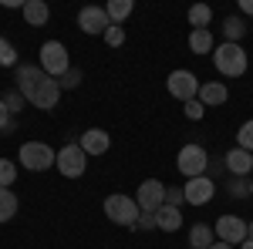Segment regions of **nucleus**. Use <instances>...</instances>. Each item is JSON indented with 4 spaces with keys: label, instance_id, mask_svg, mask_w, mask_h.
<instances>
[{
    "label": "nucleus",
    "instance_id": "31",
    "mask_svg": "<svg viewBox=\"0 0 253 249\" xmlns=\"http://www.w3.org/2000/svg\"><path fill=\"white\" fill-rule=\"evenodd\" d=\"M132 229H159V219H156V212H142V215H138V222L132 226Z\"/></svg>",
    "mask_w": 253,
    "mask_h": 249
},
{
    "label": "nucleus",
    "instance_id": "35",
    "mask_svg": "<svg viewBox=\"0 0 253 249\" xmlns=\"http://www.w3.org/2000/svg\"><path fill=\"white\" fill-rule=\"evenodd\" d=\"M240 10H243V14H250V17H253V0H240Z\"/></svg>",
    "mask_w": 253,
    "mask_h": 249
},
{
    "label": "nucleus",
    "instance_id": "4",
    "mask_svg": "<svg viewBox=\"0 0 253 249\" xmlns=\"http://www.w3.org/2000/svg\"><path fill=\"white\" fill-rule=\"evenodd\" d=\"M17 162L24 169H31V172H44V169H51V165L58 162V152H54L51 145H44V142H24Z\"/></svg>",
    "mask_w": 253,
    "mask_h": 249
},
{
    "label": "nucleus",
    "instance_id": "32",
    "mask_svg": "<svg viewBox=\"0 0 253 249\" xmlns=\"http://www.w3.org/2000/svg\"><path fill=\"white\" fill-rule=\"evenodd\" d=\"M10 128H14V115H10V108H7V105H3V98H0V132L7 135Z\"/></svg>",
    "mask_w": 253,
    "mask_h": 249
},
{
    "label": "nucleus",
    "instance_id": "7",
    "mask_svg": "<svg viewBox=\"0 0 253 249\" xmlns=\"http://www.w3.org/2000/svg\"><path fill=\"white\" fill-rule=\"evenodd\" d=\"M54 169H58L64 178H81V175H84V169H88V155L81 152L78 142H71V145H64V148L58 152Z\"/></svg>",
    "mask_w": 253,
    "mask_h": 249
},
{
    "label": "nucleus",
    "instance_id": "10",
    "mask_svg": "<svg viewBox=\"0 0 253 249\" xmlns=\"http://www.w3.org/2000/svg\"><path fill=\"white\" fill-rule=\"evenodd\" d=\"M135 202L142 212H159L166 206V185L159 182V178H145L135 192Z\"/></svg>",
    "mask_w": 253,
    "mask_h": 249
},
{
    "label": "nucleus",
    "instance_id": "5",
    "mask_svg": "<svg viewBox=\"0 0 253 249\" xmlns=\"http://www.w3.org/2000/svg\"><path fill=\"white\" fill-rule=\"evenodd\" d=\"M105 215L115 222V226H135L138 215H142V209H138V202L132 199V195H108L105 199Z\"/></svg>",
    "mask_w": 253,
    "mask_h": 249
},
{
    "label": "nucleus",
    "instance_id": "26",
    "mask_svg": "<svg viewBox=\"0 0 253 249\" xmlns=\"http://www.w3.org/2000/svg\"><path fill=\"white\" fill-rule=\"evenodd\" d=\"M17 64V51H14V44L0 34V68H14Z\"/></svg>",
    "mask_w": 253,
    "mask_h": 249
},
{
    "label": "nucleus",
    "instance_id": "2",
    "mask_svg": "<svg viewBox=\"0 0 253 249\" xmlns=\"http://www.w3.org/2000/svg\"><path fill=\"white\" fill-rule=\"evenodd\" d=\"M247 64H250V58H247V51H243L240 44H226V40H223V44L213 51V68L223 77L247 74Z\"/></svg>",
    "mask_w": 253,
    "mask_h": 249
},
{
    "label": "nucleus",
    "instance_id": "20",
    "mask_svg": "<svg viewBox=\"0 0 253 249\" xmlns=\"http://www.w3.org/2000/svg\"><path fill=\"white\" fill-rule=\"evenodd\" d=\"M132 10H135V3H132V0H108V3H105L108 20H112V24H118V27H122V20L128 17Z\"/></svg>",
    "mask_w": 253,
    "mask_h": 249
},
{
    "label": "nucleus",
    "instance_id": "39",
    "mask_svg": "<svg viewBox=\"0 0 253 249\" xmlns=\"http://www.w3.org/2000/svg\"><path fill=\"white\" fill-rule=\"evenodd\" d=\"M250 195H253V185H250Z\"/></svg>",
    "mask_w": 253,
    "mask_h": 249
},
{
    "label": "nucleus",
    "instance_id": "21",
    "mask_svg": "<svg viewBox=\"0 0 253 249\" xmlns=\"http://www.w3.org/2000/svg\"><path fill=\"white\" fill-rule=\"evenodd\" d=\"M243 34H247L243 17H226V20H223V40H226V44H240Z\"/></svg>",
    "mask_w": 253,
    "mask_h": 249
},
{
    "label": "nucleus",
    "instance_id": "19",
    "mask_svg": "<svg viewBox=\"0 0 253 249\" xmlns=\"http://www.w3.org/2000/svg\"><path fill=\"white\" fill-rule=\"evenodd\" d=\"M156 219H159V229L162 232H175L182 226V212L172 209V206H162V209L156 212Z\"/></svg>",
    "mask_w": 253,
    "mask_h": 249
},
{
    "label": "nucleus",
    "instance_id": "38",
    "mask_svg": "<svg viewBox=\"0 0 253 249\" xmlns=\"http://www.w3.org/2000/svg\"><path fill=\"white\" fill-rule=\"evenodd\" d=\"M240 249H253V239H247V243H240Z\"/></svg>",
    "mask_w": 253,
    "mask_h": 249
},
{
    "label": "nucleus",
    "instance_id": "24",
    "mask_svg": "<svg viewBox=\"0 0 253 249\" xmlns=\"http://www.w3.org/2000/svg\"><path fill=\"white\" fill-rule=\"evenodd\" d=\"M236 148H243V152L253 155V118L240 125V132H236Z\"/></svg>",
    "mask_w": 253,
    "mask_h": 249
},
{
    "label": "nucleus",
    "instance_id": "25",
    "mask_svg": "<svg viewBox=\"0 0 253 249\" xmlns=\"http://www.w3.org/2000/svg\"><path fill=\"white\" fill-rule=\"evenodd\" d=\"M14 178H17V165L10 158H0V189H10Z\"/></svg>",
    "mask_w": 253,
    "mask_h": 249
},
{
    "label": "nucleus",
    "instance_id": "29",
    "mask_svg": "<svg viewBox=\"0 0 253 249\" xmlns=\"http://www.w3.org/2000/svg\"><path fill=\"white\" fill-rule=\"evenodd\" d=\"M203 115H206V105H203L199 98H196V101H186V118H189V121H199Z\"/></svg>",
    "mask_w": 253,
    "mask_h": 249
},
{
    "label": "nucleus",
    "instance_id": "8",
    "mask_svg": "<svg viewBox=\"0 0 253 249\" xmlns=\"http://www.w3.org/2000/svg\"><path fill=\"white\" fill-rule=\"evenodd\" d=\"M166 88H169L172 98H179V101L186 105V101H196V98H199V77H196L193 71H186V68H179V71L169 74Z\"/></svg>",
    "mask_w": 253,
    "mask_h": 249
},
{
    "label": "nucleus",
    "instance_id": "9",
    "mask_svg": "<svg viewBox=\"0 0 253 249\" xmlns=\"http://www.w3.org/2000/svg\"><path fill=\"white\" fill-rule=\"evenodd\" d=\"M216 239L219 243H226V246H240V243H247V222L240 219V215H219L216 219Z\"/></svg>",
    "mask_w": 253,
    "mask_h": 249
},
{
    "label": "nucleus",
    "instance_id": "6",
    "mask_svg": "<svg viewBox=\"0 0 253 249\" xmlns=\"http://www.w3.org/2000/svg\"><path fill=\"white\" fill-rule=\"evenodd\" d=\"M175 165H179V172L186 175V178H199V175H206V169H210V155H206L203 145L189 142V145H182V148H179Z\"/></svg>",
    "mask_w": 253,
    "mask_h": 249
},
{
    "label": "nucleus",
    "instance_id": "17",
    "mask_svg": "<svg viewBox=\"0 0 253 249\" xmlns=\"http://www.w3.org/2000/svg\"><path fill=\"white\" fill-rule=\"evenodd\" d=\"M189 243H193V249H210V246L216 243L213 226H206V222H196L193 229H189Z\"/></svg>",
    "mask_w": 253,
    "mask_h": 249
},
{
    "label": "nucleus",
    "instance_id": "22",
    "mask_svg": "<svg viewBox=\"0 0 253 249\" xmlns=\"http://www.w3.org/2000/svg\"><path fill=\"white\" fill-rule=\"evenodd\" d=\"M17 195L10 189H0V222H10L14 215H17Z\"/></svg>",
    "mask_w": 253,
    "mask_h": 249
},
{
    "label": "nucleus",
    "instance_id": "34",
    "mask_svg": "<svg viewBox=\"0 0 253 249\" xmlns=\"http://www.w3.org/2000/svg\"><path fill=\"white\" fill-rule=\"evenodd\" d=\"M230 192H233L236 199H247V195H250V185H247L243 178H236V175H233V182H230Z\"/></svg>",
    "mask_w": 253,
    "mask_h": 249
},
{
    "label": "nucleus",
    "instance_id": "13",
    "mask_svg": "<svg viewBox=\"0 0 253 249\" xmlns=\"http://www.w3.org/2000/svg\"><path fill=\"white\" fill-rule=\"evenodd\" d=\"M78 145H81L84 155H105L108 148H112V138H108L105 128H88V132H81Z\"/></svg>",
    "mask_w": 253,
    "mask_h": 249
},
{
    "label": "nucleus",
    "instance_id": "36",
    "mask_svg": "<svg viewBox=\"0 0 253 249\" xmlns=\"http://www.w3.org/2000/svg\"><path fill=\"white\" fill-rule=\"evenodd\" d=\"M210 249H236V246H226V243H219V239H216V243H213Z\"/></svg>",
    "mask_w": 253,
    "mask_h": 249
},
{
    "label": "nucleus",
    "instance_id": "11",
    "mask_svg": "<svg viewBox=\"0 0 253 249\" xmlns=\"http://www.w3.org/2000/svg\"><path fill=\"white\" fill-rule=\"evenodd\" d=\"M78 27L84 34H101V37H105V31L112 27V20L105 14V7H81L78 10Z\"/></svg>",
    "mask_w": 253,
    "mask_h": 249
},
{
    "label": "nucleus",
    "instance_id": "3",
    "mask_svg": "<svg viewBox=\"0 0 253 249\" xmlns=\"http://www.w3.org/2000/svg\"><path fill=\"white\" fill-rule=\"evenodd\" d=\"M41 71L44 74H51L54 81L71 71V58H68V47L61 44V40H44L41 44Z\"/></svg>",
    "mask_w": 253,
    "mask_h": 249
},
{
    "label": "nucleus",
    "instance_id": "23",
    "mask_svg": "<svg viewBox=\"0 0 253 249\" xmlns=\"http://www.w3.org/2000/svg\"><path fill=\"white\" fill-rule=\"evenodd\" d=\"M210 20H213V10H210L206 3H193V7H189V24H193V31H206Z\"/></svg>",
    "mask_w": 253,
    "mask_h": 249
},
{
    "label": "nucleus",
    "instance_id": "14",
    "mask_svg": "<svg viewBox=\"0 0 253 249\" xmlns=\"http://www.w3.org/2000/svg\"><path fill=\"white\" fill-rule=\"evenodd\" d=\"M226 98H230V88H226V81H206V84H199V101H203L206 108L226 105Z\"/></svg>",
    "mask_w": 253,
    "mask_h": 249
},
{
    "label": "nucleus",
    "instance_id": "16",
    "mask_svg": "<svg viewBox=\"0 0 253 249\" xmlns=\"http://www.w3.org/2000/svg\"><path fill=\"white\" fill-rule=\"evenodd\" d=\"M47 17H51V7L44 0H24V20H27V27H44Z\"/></svg>",
    "mask_w": 253,
    "mask_h": 249
},
{
    "label": "nucleus",
    "instance_id": "28",
    "mask_svg": "<svg viewBox=\"0 0 253 249\" xmlns=\"http://www.w3.org/2000/svg\"><path fill=\"white\" fill-rule=\"evenodd\" d=\"M58 84H61V91H71V88H78V84H81V71H78V68H71V71L61 77Z\"/></svg>",
    "mask_w": 253,
    "mask_h": 249
},
{
    "label": "nucleus",
    "instance_id": "12",
    "mask_svg": "<svg viewBox=\"0 0 253 249\" xmlns=\"http://www.w3.org/2000/svg\"><path fill=\"white\" fill-rule=\"evenodd\" d=\"M182 192H186V202H189V206H206L216 195V182L210 175H199V178H189V182L182 185Z\"/></svg>",
    "mask_w": 253,
    "mask_h": 249
},
{
    "label": "nucleus",
    "instance_id": "15",
    "mask_svg": "<svg viewBox=\"0 0 253 249\" xmlns=\"http://www.w3.org/2000/svg\"><path fill=\"white\" fill-rule=\"evenodd\" d=\"M226 172L236 175V178H243V175H250L253 172V155L250 152H243V148H233V152H226Z\"/></svg>",
    "mask_w": 253,
    "mask_h": 249
},
{
    "label": "nucleus",
    "instance_id": "33",
    "mask_svg": "<svg viewBox=\"0 0 253 249\" xmlns=\"http://www.w3.org/2000/svg\"><path fill=\"white\" fill-rule=\"evenodd\" d=\"M182 202H186V192H182V189H166V206L179 209Z\"/></svg>",
    "mask_w": 253,
    "mask_h": 249
},
{
    "label": "nucleus",
    "instance_id": "37",
    "mask_svg": "<svg viewBox=\"0 0 253 249\" xmlns=\"http://www.w3.org/2000/svg\"><path fill=\"white\" fill-rule=\"evenodd\" d=\"M247 239H253V222H247Z\"/></svg>",
    "mask_w": 253,
    "mask_h": 249
},
{
    "label": "nucleus",
    "instance_id": "30",
    "mask_svg": "<svg viewBox=\"0 0 253 249\" xmlns=\"http://www.w3.org/2000/svg\"><path fill=\"white\" fill-rule=\"evenodd\" d=\"M24 101H27V98L20 95V91H7V95H3V105L10 108V115H17V111H20V105H24Z\"/></svg>",
    "mask_w": 253,
    "mask_h": 249
},
{
    "label": "nucleus",
    "instance_id": "1",
    "mask_svg": "<svg viewBox=\"0 0 253 249\" xmlns=\"http://www.w3.org/2000/svg\"><path fill=\"white\" fill-rule=\"evenodd\" d=\"M17 91L27 98V105H34L41 111H51V108H58L61 84L51 74H44L38 64H20L17 68Z\"/></svg>",
    "mask_w": 253,
    "mask_h": 249
},
{
    "label": "nucleus",
    "instance_id": "27",
    "mask_svg": "<svg viewBox=\"0 0 253 249\" xmlns=\"http://www.w3.org/2000/svg\"><path fill=\"white\" fill-rule=\"evenodd\" d=\"M105 44H108V47H122V44H125V31H122L118 24H112V27L105 31Z\"/></svg>",
    "mask_w": 253,
    "mask_h": 249
},
{
    "label": "nucleus",
    "instance_id": "18",
    "mask_svg": "<svg viewBox=\"0 0 253 249\" xmlns=\"http://www.w3.org/2000/svg\"><path fill=\"white\" fill-rule=\"evenodd\" d=\"M189 51H193V54H213L216 51L210 27H206V31H189Z\"/></svg>",
    "mask_w": 253,
    "mask_h": 249
}]
</instances>
